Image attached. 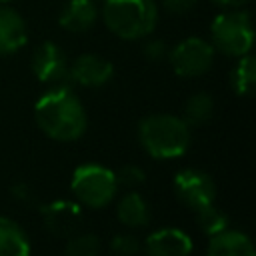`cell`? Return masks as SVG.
I'll return each instance as SVG.
<instances>
[{
	"instance_id": "cell-1",
	"label": "cell",
	"mask_w": 256,
	"mask_h": 256,
	"mask_svg": "<svg viewBox=\"0 0 256 256\" xmlns=\"http://www.w3.org/2000/svg\"><path fill=\"white\" fill-rule=\"evenodd\" d=\"M34 118L38 128L58 142L78 140L88 126V116L80 98L66 84H56L38 98L34 104Z\"/></svg>"
},
{
	"instance_id": "cell-2",
	"label": "cell",
	"mask_w": 256,
	"mask_h": 256,
	"mask_svg": "<svg viewBox=\"0 0 256 256\" xmlns=\"http://www.w3.org/2000/svg\"><path fill=\"white\" fill-rule=\"evenodd\" d=\"M138 140L156 160L180 158L190 146V126L174 114H150L138 124Z\"/></svg>"
},
{
	"instance_id": "cell-3",
	"label": "cell",
	"mask_w": 256,
	"mask_h": 256,
	"mask_svg": "<svg viewBox=\"0 0 256 256\" xmlns=\"http://www.w3.org/2000/svg\"><path fill=\"white\" fill-rule=\"evenodd\" d=\"M106 28L122 40H140L152 34L158 22L156 0H102Z\"/></svg>"
},
{
	"instance_id": "cell-4",
	"label": "cell",
	"mask_w": 256,
	"mask_h": 256,
	"mask_svg": "<svg viewBox=\"0 0 256 256\" xmlns=\"http://www.w3.org/2000/svg\"><path fill=\"white\" fill-rule=\"evenodd\" d=\"M210 44L224 56L240 58L252 50L254 28L250 14L244 10L222 12L210 26Z\"/></svg>"
},
{
	"instance_id": "cell-5",
	"label": "cell",
	"mask_w": 256,
	"mask_h": 256,
	"mask_svg": "<svg viewBox=\"0 0 256 256\" xmlns=\"http://www.w3.org/2000/svg\"><path fill=\"white\" fill-rule=\"evenodd\" d=\"M116 172L102 164H82L72 172L70 190L76 196L78 204L88 208L108 206L118 192Z\"/></svg>"
},
{
	"instance_id": "cell-6",
	"label": "cell",
	"mask_w": 256,
	"mask_h": 256,
	"mask_svg": "<svg viewBox=\"0 0 256 256\" xmlns=\"http://www.w3.org/2000/svg\"><path fill=\"white\" fill-rule=\"evenodd\" d=\"M214 48L208 40L190 36L184 38L180 44H176L168 52V60L172 64V70L182 78H196L210 70L214 62Z\"/></svg>"
},
{
	"instance_id": "cell-7",
	"label": "cell",
	"mask_w": 256,
	"mask_h": 256,
	"mask_svg": "<svg viewBox=\"0 0 256 256\" xmlns=\"http://www.w3.org/2000/svg\"><path fill=\"white\" fill-rule=\"evenodd\" d=\"M174 192L178 200L190 208L198 210L214 202L216 198V184L210 178V174L198 170V168H184L176 172L174 176Z\"/></svg>"
},
{
	"instance_id": "cell-8",
	"label": "cell",
	"mask_w": 256,
	"mask_h": 256,
	"mask_svg": "<svg viewBox=\"0 0 256 256\" xmlns=\"http://www.w3.org/2000/svg\"><path fill=\"white\" fill-rule=\"evenodd\" d=\"M32 72L44 84H60L68 78V58L54 42H42L32 56Z\"/></svg>"
},
{
	"instance_id": "cell-9",
	"label": "cell",
	"mask_w": 256,
	"mask_h": 256,
	"mask_svg": "<svg viewBox=\"0 0 256 256\" xmlns=\"http://www.w3.org/2000/svg\"><path fill=\"white\" fill-rule=\"evenodd\" d=\"M114 76V66L110 60L98 54H82L72 64H68V80L84 88H100Z\"/></svg>"
},
{
	"instance_id": "cell-10",
	"label": "cell",
	"mask_w": 256,
	"mask_h": 256,
	"mask_svg": "<svg viewBox=\"0 0 256 256\" xmlns=\"http://www.w3.org/2000/svg\"><path fill=\"white\" fill-rule=\"evenodd\" d=\"M42 220L54 236H72L82 220V208L72 200H54L42 206Z\"/></svg>"
},
{
	"instance_id": "cell-11",
	"label": "cell",
	"mask_w": 256,
	"mask_h": 256,
	"mask_svg": "<svg viewBox=\"0 0 256 256\" xmlns=\"http://www.w3.org/2000/svg\"><path fill=\"white\" fill-rule=\"evenodd\" d=\"M192 238L180 228H160L148 234L144 242L146 256H190Z\"/></svg>"
},
{
	"instance_id": "cell-12",
	"label": "cell",
	"mask_w": 256,
	"mask_h": 256,
	"mask_svg": "<svg viewBox=\"0 0 256 256\" xmlns=\"http://www.w3.org/2000/svg\"><path fill=\"white\" fill-rule=\"evenodd\" d=\"M28 40L24 18L10 6L0 4V56L18 52Z\"/></svg>"
},
{
	"instance_id": "cell-13",
	"label": "cell",
	"mask_w": 256,
	"mask_h": 256,
	"mask_svg": "<svg viewBox=\"0 0 256 256\" xmlns=\"http://www.w3.org/2000/svg\"><path fill=\"white\" fill-rule=\"evenodd\" d=\"M206 256H256V250L248 234L226 228L210 236Z\"/></svg>"
},
{
	"instance_id": "cell-14",
	"label": "cell",
	"mask_w": 256,
	"mask_h": 256,
	"mask_svg": "<svg viewBox=\"0 0 256 256\" xmlns=\"http://www.w3.org/2000/svg\"><path fill=\"white\" fill-rule=\"evenodd\" d=\"M98 20L94 0H68L58 16V24L68 32H86Z\"/></svg>"
},
{
	"instance_id": "cell-15",
	"label": "cell",
	"mask_w": 256,
	"mask_h": 256,
	"mask_svg": "<svg viewBox=\"0 0 256 256\" xmlns=\"http://www.w3.org/2000/svg\"><path fill=\"white\" fill-rule=\"evenodd\" d=\"M116 214H118V220L128 228H142L150 222L148 202L134 190L126 192L120 198V202L116 206Z\"/></svg>"
},
{
	"instance_id": "cell-16",
	"label": "cell",
	"mask_w": 256,
	"mask_h": 256,
	"mask_svg": "<svg viewBox=\"0 0 256 256\" xmlns=\"http://www.w3.org/2000/svg\"><path fill=\"white\" fill-rule=\"evenodd\" d=\"M0 256H30L26 232L6 216H0Z\"/></svg>"
},
{
	"instance_id": "cell-17",
	"label": "cell",
	"mask_w": 256,
	"mask_h": 256,
	"mask_svg": "<svg viewBox=\"0 0 256 256\" xmlns=\"http://www.w3.org/2000/svg\"><path fill=\"white\" fill-rule=\"evenodd\" d=\"M230 84L238 96H244V98L252 96L254 86H256V58L250 52L238 58L230 74Z\"/></svg>"
},
{
	"instance_id": "cell-18",
	"label": "cell",
	"mask_w": 256,
	"mask_h": 256,
	"mask_svg": "<svg viewBox=\"0 0 256 256\" xmlns=\"http://www.w3.org/2000/svg\"><path fill=\"white\" fill-rule=\"evenodd\" d=\"M214 114V100L206 92H196L192 94L186 104H184V116L182 120L192 128V126H202L206 124Z\"/></svg>"
},
{
	"instance_id": "cell-19",
	"label": "cell",
	"mask_w": 256,
	"mask_h": 256,
	"mask_svg": "<svg viewBox=\"0 0 256 256\" xmlns=\"http://www.w3.org/2000/svg\"><path fill=\"white\" fill-rule=\"evenodd\" d=\"M194 214H196L198 228L206 236H214V234H218V232H222V230L228 228V216L220 208H216L214 202L208 204V206H204V208L194 210Z\"/></svg>"
},
{
	"instance_id": "cell-20",
	"label": "cell",
	"mask_w": 256,
	"mask_h": 256,
	"mask_svg": "<svg viewBox=\"0 0 256 256\" xmlns=\"http://www.w3.org/2000/svg\"><path fill=\"white\" fill-rule=\"evenodd\" d=\"M66 256H98L100 240L94 234H76L66 242Z\"/></svg>"
},
{
	"instance_id": "cell-21",
	"label": "cell",
	"mask_w": 256,
	"mask_h": 256,
	"mask_svg": "<svg viewBox=\"0 0 256 256\" xmlns=\"http://www.w3.org/2000/svg\"><path fill=\"white\" fill-rule=\"evenodd\" d=\"M110 250L116 256H136L140 252V242L132 234H116L110 242Z\"/></svg>"
},
{
	"instance_id": "cell-22",
	"label": "cell",
	"mask_w": 256,
	"mask_h": 256,
	"mask_svg": "<svg viewBox=\"0 0 256 256\" xmlns=\"http://www.w3.org/2000/svg\"><path fill=\"white\" fill-rule=\"evenodd\" d=\"M144 180H146V172H144L140 166H136V164H128V166H124V168L116 174L118 186H126V188H136V186H140Z\"/></svg>"
},
{
	"instance_id": "cell-23",
	"label": "cell",
	"mask_w": 256,
	"mask_h": 256,
	"mask_svg": "<svg viewBox=\"0 0 256 256\" xmlns=\"http://www.w3.org/2000/svg\"><path fill=\"white\" fill-rule=\"evenodd\" d=\"M144 56L148 60H152V62H158V60L168 58V48H166V44L162 40H156L154 38V40H148L144 44Z\"/></svg>"
},
{
	"instance_id": "cell-24",
	"label": "cell",
	"mask_w": 256,
	"mask_h": 256,
	"mask_svg": "<svg viewBox=\"0 0 256 256\" xmlns=\"http://www.w3.org/2000/svg\"><path fill=\"white\" fill-rule=\"evenodd\" d=\"M198 0H162V6L170 14H188L196 8Z\"/></svg>"
},
{
	"instance_id": "cell-25",
	"label": "cell",
	"mask_w": 256,
	"mask_h": 256,
	"mask_svg": "<svg viewBox=\"0 0 256 256\" xmlns=\"http://www.w3.org/2000/svg\"><path fill=\"white\" fill-rule=\"evenodd\" d=\"M12 194H14L18 200H24V202H30V200H32V192H30V188H28L26 184L14 186V188H12Z\"/></svg>"
},
{
	"instance_id": "cell-26",
	"label": "cell",
	"mask_w": 256,
	"mask_h": 256,
	"mask_svg": "<svg viewBox=\"0 0 256 256\" xmlns=\"http://www.w3.org/2000/svg\"><path fill=\"white\" fill-rule=\"evenodd\" d=\"M212 2H216L218 6H224V8H242L250 0H212Z\"/></svg>"
},
{
	"instance_id": "cell-27",
	"label": "cell",
	"mask_w": 256,
	"mask_h": 256,
	"mask_svg": "<svg viewBox=\"0 0 256 256\" xmlns=\"http://www.w3.org/2000/svg\"><path fill=\"white\" fill-rule=\"evenodd\" d=\"M6 2H10V0H0V4H6Z\"/></svg>"
}]
</instances>
